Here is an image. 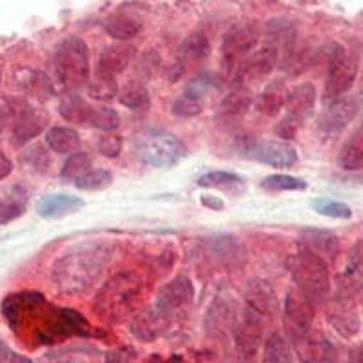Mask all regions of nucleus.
<instances>
[{
	"label": "nucleus",
	"mask_w": 363,
	"mask_h": 363,
	"mask_svg": "<svg viewBox=\"0 0 363 363\" xmlns=\"http://www.w3.org/2000/svg\"><path fill=\"white\" fill-rule=\"evenodd\" d=\"M111 251L102 242H87L66 252L53 267V281L64 294H82L102 277Z\"/></svg>",
	"instance_id": "nucleus-1"
},
{
	"label": "nucleus",
	"mask_w": 363,
	"mask_h": 363,
	"mask_svg": "<svg viewBox=\"0 0 363 363\" xmlns=\"http://www.w3.org/2000/svg\"><path fill=\"white\" fill-rule=\"evenodd\" d=\"M142 293V278L136 272H120L109 278L95 300V313L102 320L118 322L128 316Z\"/></svg>",
	"instance_id": "nucleus-2"
},
{
	"label": "nucleus",
	"mask_w": 363,
	"mask_h": 363,
	"mask_svg": "<svg viewBox=\"0 0 363 363\" xmlns=\"http://www.w3.org/2000/svg\"><path fill=\"white\" fill-rule=\"evenodd\" d=\"M287 267H289L291 277H293L298 291L301 294H306L313 303L323 301L329 296V269H327V264L322 258H318V256L301 249L298 255L291 256L289 262H287Z\"/></svg>",
	"instance_id": "nucleus-3"
},
{
	"label": "nucleus",
	"mask_w": 363,
	"mask_h": 363,
	"mask_svg": "<svg viewBox=\"0 0 363 363\" xmlns=\"http://www.w3.org/2000/svg\"><path fill=\"white\" fill-rule=\"evenodd\" d=\"M55 71L60 86L67 91L80 89L89 84V53L86 42L69 37L58 45Z\"/></svg>",
	"instance_id": "nucleus-4"
},
{
	"label": "nucleus",
	"mask_w": 363,
	"mask_h": 363,
	"mask_svg": "<svg viewBox=\"0 0 363 363\" xmlns=\"http://www.w3.org/2000/svg\"><path fill=\"white\" fill-rule=\"evenodd\" d=\"M136 151L142 162L153 167H171L186 157L187 149L178 136L162 129H149L136 140Z\"/></svg>",
	"instance_id": "nucleus-5"
},
{
	"label": "nucleus",
	"mask_w": 363,
	"mask_h": 363,
	"mask_svg": "<svg viewBox=\"0 0 363 363\" xmlns=\"http://www.w3.org/2000/svg\"><path fill=\"white\" fill-rule=\"evenodd\" d=\"M258 38H260L258 28L251 22L236 24L227 31L222 40V57H220L223 74L227 79H238L242 64L256 48Z\"/></svg>",
	"instance_id": "nucleus-6"
},
{
	"label": "nucleus",
	"mask_w": 363,
	"mask_h": 363,
	"mask_svg": "<svg viewBox=\"0 0 363 363\" xmlns=\"http://www.w3.org/2000/svg\"><path fill=\"white\" fill-rule=\"evenodd\" d=\"M356 74H358V57L342 45H333V51L329 53L323 100L333 102V100L342 99L354 84Z\"/></svg>",
	"instance_id": "nucleus-7"
},
{
	"label": "nucleus",
	"mask_w": 363,
	"mask_h": 363,
	"mask_svg": "<svg viewBox=\"0 0 363 363\" xmlns=\"http://www.w3.org/2000/svg\"><path fill=\"white\" fill-rule=\"evenodd\" d=\"M314 320V303L300 291H291L284 303V327L287 340L293 343L311 333Z\"/></svg>",
	"instance_id": "nucleus-8"
},
{
	"label": "nucleus",
	"mask_w": 363,
	"mask_h": 363,
	"mask_svg": "<svg viewBox=\"0 0 363 363\" xmlns=\"http://www.w3.org/2000/svg\"><path fill=\"white\" fill-rule=\"evenodd\" d=\"M264 318L251 313L249 309L240 311L233 327V338H235L236 352L242 363H252L256 351L264 340Z\"/></svg>",
	"instance_id": "nucleus-9"
},
{
	"label": "nucleus",
	"mask_w": 363,
	"mask_h": 363,
	"mask_svg": "<svg viewBox=\"0 0 363 363\" xmlns=\"http://www.w3.org/2000/svg\"><path fill=\"white\" fill-rule=\"evenodd\" d=\"M193 300L194 287L189 278L177 277L165 287H162V291L158 293L157 303H155V309L158 311V314L164 318L165 322H169L171 318L187 309L193 303Z\"/></svg>",
	"instance_id": "nucleus-10"
},
{
	"label": "nucleus",
	"mask_w": 363,
	"mask_h": 363,
	"mask_svg": "<svg viewBox=\"0 0 363 363\" xmlns=\"http://www.w3.org/2000/svg\"><path fill=\"white\" fill-rule=\"evenodd\" d=\"M244 300L245 309L258 314L264 320H271L278 313V307H280L274 287L267 280H262V278H252V280L247 281L244 291Z\"/></svg>",
	"instance_id": "nucleus-11"
},
{
	"label": "nucleus",
	"mask_w": 363,
	"mask_h": 363,
	"mask_svg": "<svg viewBox=\"0 0 363 363\" xmlns=\"http://www.w3.org/2000/svg\"><path fill=\"white\" fill-rule=\"evenodd\" d=\"M294 347L303 363H340L338 349L322 333H309Z\"/></svg>",
	"instance_id": "nucleus-12"
},
{
	"label": "nucleus",
	"mask_w": 363,
	"mask_h": 363,
	"mask_svg": "<svg viewBox=\"0 0 363 363\" xmlns=\"http://www.w3.org/2000/svg\"><path fill=\"white\" fill-rule=\"evenodd\" d=\"M356 113H358V102L351 96H342L338 100H333L323 109L322 116L318 120V128L327 133V135H335V133H340L351 124Z\"/></svg>",
	"instance_id": "nucleus-13"
},
{
	"label": "nucleus",
	"mask_w": 363,
	"mask_h": 363,
	"mask_svg": "<svg viewBox=\"0 0 363 363\" xmlns=\"http://www.w3.org/2000/svg\"><path fill=\"white\" fill-rule=\"evenodd\" d=\"M300 245L303 251L322 258L327 265L333 264L340 255L338 236L325 229H303L300 235Z\"/></svg>",
	"instance_id": "nucleus-14"
},
{
	"label": "nucleus",
	"mask_w": 363,
	"mask_h": 363,
	"mask_svg": "<svg viewBox=\"0 0 363 363\" xmlns=\"http://www.w3.org/2000/svg\"><path fill=\"white\" fill-rule=\"evenodd\" d=\"M316 104V89L313 84H300L285 95V116L289 122L300 125L311 116Z\"/></svg>",
	"instance_id": "nucleus-15"
},
{
	"label": "nucleus",
	"mask_w": 363,
	"mask_h": 363,
	"mask_svg": "<svg viewBox=\"0 0 363 363\" xmlns=\"http://www.w3.org/2000/svg\"><path fill=\"white\" fill-rule=\"evenodd\" d=\"M236 318H238V307L229 296H218L211 303L206 316V329L211 336H223L225 333L235 327Z\"/></svg>",
	"instance_id": "nucleus-16"
},
{
	"label": "nucleus",
	"mask_w": 363,
	"mask_h": 363,
	"mask_svg": "<svg viewBox=\"0 0 363 363\" xmlns=\"http://www.w3.org/2000/svg\"><path fill=\"white\" fill-rule=\"evenodd\" d=\"M278 62V50L272 45L265 44L260 50L252 51L245 62L242 64L238 79L236 80H251V82H258V80L265 79L272 73V69L277 67Z\"/></svg>",
	"instance_id": "nucleus-17"
},
{
	"label": "nucleus",
	"mask_w": 363,
	"mask_h": 363,
	"mask_svg": "<svg viewBox=\"0 0 363 363\" xmlns=\"http://www.w3.org/2000/svg\"><path fill=\"white\" fill-rule=\"evenodd\" d=\"M252 157L272 167H291L298 162V151L289 142L267 140L252 147Z\"/></svg>",
	"instance_id": "nucleus-18"
},
{
	"label": "nucleus",
	"mask_w": 363,
	"mask_h": 363,
	"mask_svg": "<svg viewBox=\"0 0 363 363\" xmlns=\"http://www.w3.org/2000/svg\"><path fill=\"white\" fill-rule=\"evenodd\" d=\"M48 124V115L42 109L26 108L22 109L15 120V129H13V144L24 145L31 138L40 135Z\"/></svg>",
	"instance_id": "nucleus-19"
},
{
	"label": "nucleus",
	"mask_w": 363,
	"mask_h": 363,
	"mask_svg": "<svg viewBox=\"0 0 363 363\" xmlns=\"http://www.w3.org/2000/svg\"><path fill=\"white\" fill-rule=\"evenodd\" d=\"M86 206L82 199L79 196H71V194H50L44 196L37 203V213L42 218H62V216L73 215Z\"/></svg>",
	"instance_id": "nucleus-20"
},
{
	"label": "nucleus",
	"mask_w": 363,
	"mask_h": 363,
	"mask_svg": "<svg viewBox=\"0 0 363 363\" xmlns=\"http://www.w3.org/2000/svg\"><path fill=\"white\" fill-rule=\"evenodd\" d=\"M133 57H135V50H133L129 44L109 45V48H106V50L102 51V55H100L96 71L115 79L116 74L125 71V67L131 64Z\"/></svg>",
	"instance_id": "nucleus-21"
},
{
	"label": "nucleus",
	"mask_w": 363,
	"mask_h": 363,
	"mask_svg": "<svg viewBox=\"0 0 363 363\" xmlns=\"http://www.w3.org/2000/svg\"><path fill=\"white\" fill-rule=\"evenodd\" d=\"M363 285V240L356 242L349 251V264L347 272L342 277L340 284V293L345 296H352L354 291H358Z\"/></svg>",
	"instance_id": "nucleus-22"
},
{
	"label": "nucleus",
	"mask_w": 363,
	"mask_h": 363,
	"mask_svg": "<svg viewBox=\"0 0 363 363\" xmlns=\"http://www.w3.org/2000/svg\"><path fill=\"white\" fill-rule=\"evenodd\" d=\"M165 325H167V322L158 314L155 307H151V309L142 311V313L133 318L131 333L136 338H140L142 342H153L155 338H158L164 333Z\"/></svg>",
	"instance_id": "nucleus-23"
},
{
	"label": "nucleus",
	"mask_w": 363,
	"mask_h": 363,
	"mask_svg": "<svg viewBox=\"0 0 363 363\" xmlns=\"http://www.w3.org/2000/svg\"><path fill=\"white\" fill-rule=\"evenodd\" d=\"M349 298L351 296L338 294L333 307L329 309L330 323L335 325L336 330H340L345 336H352L358 330V318H356L354 309L351 307Z\"/></svg>",
	"instance_id": "nucleus-24"
},
{
	"label": "nucleus",
	"mask_w": 363,
	"mask_h": 363,
	"mask_svg": "<svg viewBox=\"0 0 363 363\" xmlns=\"http://www.w3.org/2000/svg\"><path fill=\"white\" fill-rule=\"evenodd\" d=\"M93 108H95V106L87 104L86 100L80 95H77V93H66V95L60 99V104H58V113H60L62 118L71 122V124L89 125Z\"/></svg>",
	"instance_id": "nucleus-25"
},
{
	"label": "nucleus",
	"mask_w": 363,
	"mask_h": 363,
	"mask_svg": "<svg viewBox=\"0 0 363 363\" xmlns=\"http://www.w3.org/2000/svg\"><path fill=\"white\" fill-rule=\"evenodd\" d=\"M338 164L345 171L363 169V124L351 135L340 151Z\"/></svg>",
	"instance_id": "nucleus-26"
},
{
	"label": "nucleus",
	"mask_w": 363,
	"mask_h": 363,
	"mask_svg": "<svg viewBox=\"0 0 363 363\" xmlns=\"http://www.w3.org/2000/svg\"><path fill=\"white\" fill-rule=\"evenodd\" d=\"M252 96L245 87H236L235 91H231L225 99L220 102L218 115L223 120H235L242 118V116L247 113V109L251 108Z\"/></svg>",
	"instance_id": "nucleus-27"
},
{
	"label": "nucleus",
	"mask_w": 363,
	"mask_h": 363,
	"mask_svg": "<svg viewBox=\"0 0 363 363\" xmlns=\"http://www.w3.org/2000/svg\"><path fill=\"white\" fill-rule=\"evenodd\" d=\"M211 251L213 255L222 262L223 265H240L244 262L245 251L242 247V244L238 242V238H233V236H216V238H211Z\"/></svg>",
	"instance_id": "nucleus-28"
},
{
	"label": "nucleus",
	"mask_w": 363,
	"mask_h": 363,
	"mask_svg": "<svg viewBox=\"0 0 363 363\" xmlns=\"http://www.w3.org/2000/svg\"><path fill=\"white\" fill-rule=\"evenodd\" d=\"M45 142L51 147V151L58 155H71L74 153L80 145L79 133L71 128H62L55 125L50 131L45 133Z\"/></svg>",
	"instance_id": "nucleus-29"
},
{
	"label": "nucleus",
	"mask_w": 363,
	"mask_h": 363,
	"mask_svg": "<svg viewBox=\"0 0 363 363\" xmlns=\"http://www.w3.org/2000/svg\"><path fill=\"white\" fill-rule=\"evenodd\" d=\"M285 95H287V91H285L284 84H269L260 95L256 96V109L265 116H277L280 113V109L285 106Z\"/></svg>",
	"instance_id": "nucleus-30"
},
{
	"label": "nucleus",
	"mask_w": 363,
	"mask_h": 363,
	"mask_svg": "<svg viewBox=\"0 0 363 363\" xmlns=\"http://www.w3.org/2000/svg\"><path fill=\"white\" fill-rule=\"evenodd\" d=\"M104 28H106L109 37L116 38V40L120 42H125L140 33L142 22L129 17V15H113V17H109L108 21H106Z\"/></svg>",
	"instance_id": "nucleus-31"
},
{
	"label": "nucleus",
	"mask_w": 363,
	"mask_h": 363,
	"mask_svg": "<svg viewBox=\"0 0 363 363\" xmlns=\"http://www.w3.org/2000/svg\"><path fill=\"white\" fill-rule=\"evenodd\" d=\"M262 363H293V351L289 340L280 333H272L265 340L264 362Z\"/></svg>",
	"instance_id": "nucleus-32"
},
{
	"label": "nucleus",
	"mask_w": 363,
	"mask_h": 363,
	"mask_svg": "<svg viewBox=\"0 0 363 363\" xmlns=\"http://www.w3.org/2000/svg\"><path fill=\"white\" fill-rule=\"evenodd\" d=\"M265 37H267V44L272 48H291V44L296 38V28L291 24L289 21H284V18H277V21H271L265 29Z\"/></svg>",
	"instance_id": "nucleus-33"
},
{
	"label": "nucleus",
	"mask_w": 363,
	"mask_h": 363,
	"mask_svg": "<svg viewBox=\"0 0 363 363\" xmlns=\"http://www.w3.org/2000/svg\"><path fill=\"white\" fill-rule=\"evenodd\" d=\"M200 187H211V189L222 191H238V187H244V178L229 171H213L206 173L199 178Z\"/></svg>",
	"instance_id": "nucleus-34"
},
{
	"label": "nucleus",
	"mask_w": 363,
	"mask_h": 363,
	"mask_svg": "<svg viewBox=\"0 0 363 363\" xmlns=\"http://www.w3.org/2000/svg\"><path fill=\"white\" fill-rule=\"evenodd\" d=\"M26 209V193L21 187H13L4 199L0 200V223H8L18 218Z\"/></svg>",
	"instance_id": "nucleus-35"
},
{
	"label": "nucleus",
	"mask_w": 363,
	"mask_h": 363,
	"mask_svg": "<svg viewBox=\"0 0 363 363\" xmlns=\"http://www.w3.org/2000/svg\"><path fill=\"white\" fill-rule=\"evenodd\" d=\"M209 57V40L206 35L194 33L187 38L180 48V58L182 62H202L203 58Z\"/></svg>",
	"instance_id": "nucleus-36"
},
{
	"label": "nucleus",
	"mask_w": 363,
	"mask_h": 363,
	"mask_svg": "<svg viewBox=\"0 0 363 363\" xmlns=\"http://www.w3.org/2000/svg\"><path fill=\"white\" fill-rule=\"evenodd\" d=\"M91 165H93V160H91L89 155L86 153H73L67 162L64 164L62 171H60V178L62 182L69 184V182H77L82 177H86L91 171Z\"/></svg>",
	"instance_id": "nucleus-37"
},
{
	"label": "nucleus",
	"mask_w": 363,
	"mask_h": 363,
	"mask_svg": "<svg viewBox=\"0 0 363 363\" xmlns=\"http://www.w3.org/2000/svg\"><path fill=\"white\" fill-rule=\"evenodd\" d=\"M116 99H118L120 104L125 106V108L140 109L145 108L149 104V93L142 84L131 82L118 91V96H116Z\"/></svg>",
	"instance_id": "nucleus-38"
},
{
	"label": "nucleus",
	"mask_w": 363,
	"mask_h": 363,
	"mask_svg": "<svg viewBox=\"0 0 363 363\" xmlns=\"http://www.w3.org/2000/svg\"><path fill=\"white\" fill-rule=\"evenodd\" d=\"M87 89H89V95L96 100H111L118 96V86H116L115 79L99 73V71H96L95 79L89 80Z\"/></svg>",
	"instance_id": "nucleus-39"
},
{
	"label": "nucleus",
	"mask_w": 363,
	"mask_h": 363,
	"mask_svg": "<svg viewBox=\"0 0 363 363\" xmlns=\"http://www.w3.org/2000/svg\"><path fill=\"white\" fill-rule=\"evenodd\" d=\"M89 125L104 133H113L120 125V116L115 109L108 108V106H95L91 113Z\"/></svg>",
	"instance_id": "nucleus-40"
},
{
	"label": "nucleus",
	"mask_w": 363,
	"mask_h": 363,
	"mask_svg": "<svg viewBox=\"0 0 363 363\" xmlns=\"http://www.w3.org/2000/svg\"><path fill=\"white\" fill-rule=\"evenodd\" d=\"M262 187L267 191H303L307 182L303 178L289 177V174H271L262 180Z\"/></svg>",
	"instance_id": "nucleus-41"
},
{
	"label": "nucleus",
	"mask_w": 363,
	"mask_h": 363,
	"mask_svg": "<svg viewBox=\"0 0 363 363\" xmlns=\"http://www.w3.org/2000/svg\"><path fill=\"white\" fill-rule=\"evenodd\" d=\"M202 108L203 104L199 96L184 91V95H180L173 102V115L180 116V118H193V116H199L202 113Z\"/></svg>",
	"instance_id": "nucleus-42"
},
{
	"label": "nucleus",
	"mask_w": 363,
	"mask_h": 363,
	"mask_svg": "<svg viewBox=\"0 0 363 363\" xmlns=\"http://www.w3.org/2000/svg\"><path fill=\"white\" fill-rule=\"evenodd\" d=\"M313 209L316 211L318 215L329 216V218H351L352 211L347 203L336 202V200L329 199H318L313 202Z\"/></svg>",
	"instance_id": "nucleus-43"
},
{
	"label": "nucleus",
	"mask_w": 363,
	"mask_h": 363,
	"mask_svg": "<svg viewBox=\"0 0 363 363\" xmlns=\"http://www.w3.org/2000/svg\"><path fill=\"white\" fill-rule=\"evenodd\" d=\"M113 174L106 169H91L86 177L74 182V186L82 191H100L111 186Z\"/></svg>",
	"instance_id": "nucleus-44"
},
{
	"label": "nucleus",
	"mask_w": 363,
	"mask_h": 363,
	"mask_svg": "<svg viewBox=\"0 0 363 363\" xmlns=\"http://www.w3.org/2000/svg\"><path fill=\"white\" fill-rule=\"evenodd\" d=\"M216 86H218V82H216L215 74L203 73L200 74V77H196L194 80H191L186 91L187 93H191V95L199 96V99L202 100L203 95H207V93H211L213 89H216Z\"/></svg>",
	"instance_id": "nucleus-45"
},
{
	"label": "nucleus",
	"mask_w": 363,
	"mask_h": 363,
	"mask_svg": "<svg viewBox=\"0 0 363 363\" xmlns=\"http://www.w3.org/2000/svg\"><path fill=\"white\" fill-rule=\"evenodd\" d=\"M122 136L113 135V133H104L102 136H99V142H96V147H99L100 153L108 158H116L122 151Z\"/></svg>",
	"instance_id": "nucleus-46"
},
{
	"label": "nucleus",
	"mask_w": 363,
	"mask_h": 363,
	"mask_svg": "<svg viewBox=\"0 0 363 363\" xmlns=\"http://www.w3.org/2000/svg\"><path fill=\"white\" fill-rule=\"evenodd\" d=\"M11 171H13L11 160H9V158L0 151V180H4L6 177H9Z\"/></svg>",
	"instance_id": "nucleus-47"
},
{
	"label": "nucleus",
	"mask_w": 363,
	"mask_h": 363,
	"mask_svg": "<svg viewBox=\"0 0 363 363\" xmlns=\"http://www.w3.org/2000/svg\"><path fill=\"white\" fill-rule=\"evenodd\" d=\"M349 363H363V343L352 349L351 356H349Z\"/></svg>",
	"instance_id": "nucleus-48"
},
{
	"label": "nucleus",
	"mask_w": 363,
	"mask_h": 363,
	"mask_svg": "<svg viewBox=\"0 0 363 363\" xmlns=\"http://www.w3.org/2000/svg\"><path fill=\"white\" fill-rule=\"evenodd\" d=\"M202 203L203 206H207V207H211V209H215V211H218V209H222L223 207V202L222 200H216L215 196H203L202 199Z\"/></svg>",
	"instance_id": "nucleus-49"
}]
</instances>
